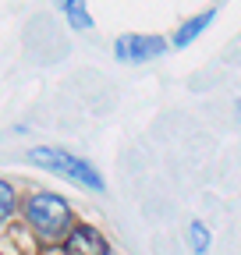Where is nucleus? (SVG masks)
<instances>
[{
  "label": "nucleus",
  "mask_w": 241,
  "mask_h": 255,
  "mask_svg": "<svg viewBox=\"0 0 241 255\" xmlns=\"http://www.w3.org/2000/svg\"><path fill=\"white\" fill-rule=\"evenodd\" d=\"M209 245H213V238H209V227H206L202 220H192V223H188V248H192V255H206Z\"/></svg>",
  "instance_id": "obj_6"
},
{
  "label": "nucleus",
  "mask_w": 241,
  "mask_h": 255,
  "mask_svg": "<svg viewBox=\"0 0 241 255\" xmlns=\"http://www.w3.org/2000/svg\"><path fill=\"white\" fill-rule=\"evenodd\" d=\"M28 159H32L36 167L50 170V174H64V177H71V181H78V184H85V188H93V191H103V188H107V184H103V174L89 163V159H82V156H75V152L39 145V149L28 152Z\"/></svg>",
  "instance_id": "obj_2"
},
{
  "label": "nucleus",
  "mask_w": 241,
  "mask_h": 255,
  "mask_svg": "<svg viewBox=\"0 0 241 255\" xmlns=\"http://www.w3.org/2000/svg\"><path fill=\"white\" fill-rule=\"evenodd\" d=\"M234 114H238V121H241V100H238V107H234Z\"/></svg>",
  "instance_id": "obj_10"
},
{
  "label": "nucleus",
  "mask_w": 241,
  "mask_h": 255,
  "mask_svg": "<svg viewBox=\"0 0 241 255\" xmlns=\"http://www.w3.org/2000/svg\"><path fill=\"white\" fill-rule=\"evenodd\" d=\"M114 57H117V60H128V36L114 43Z\"/></svg>",
  "instance_id": "obj_9"
},
{
  "label": "nucleus",
  "mask_w": 241,
  "mask_h": 255,
  "mask_svg": "<svg viewBox=\"0 0 241 255\" xmlns=\"http://www.w3.org/2000/svg\"><path fill=\"white\" fill-rule=\"evenodd\" d=\"M25 220L43 241H60L71 234V206L53 195V191H39V195H28L25 202Z\"/></svg>",
  "instance_id": "obj_1"
},
{
  "label": "nucleus",
  "mask_w": 241,
  "mask_h": 255,
  "mask_svg": "<svg viewBox=\"0 0 241 255\" xmlns=\"http://www.w3.org/2000/svg\"><path fill=\"white\" fill-rule=\"evenodd\" d=\"M14 206H18V199H14V188H11V181H0V223H4V220H11Z\"/></svg>",
  "instance_id": "obj_8"
},
{
  "label": "nucleus",
  "mask_w": 241,
  "mask_h": 255,
  "mask_svg": "<svg viewBox=\"0 0 241 255\" xmlns=\"http://www.w3.org/2000/svg\"><path fill=\"white\" fill-rule=\"evenodd\" d=\"M213 18H217V7H209V11H202V14H195V18H188L185 25H181L177 32H174V50H185V46H192L202 32L213 25Z\"/></svg>",
  "instance_id": "obj_4"
},
{
  "label": "nucleus",
  "mask_w": 241,
  "mask_h": 255,
  "mask_svg": "<svg viewBox=\"0 0 241 255\" xmlns=\"http://www.w3.org/2000/svg\"><path fill=\"white\" fill-rule=\"evenodd\" d=\"M60 11L68 14V21L78 28V32H85V28H93V18L85 14V7L82 4H75V0H68V4H60Z\"/></svg>",
  "instance_id": "obj_7"
},
{
  "label": "nucleus",
  "mask_w": 241,
  "mask_h": 255,
  "mask_svg": "<svg viewBox=\"0 0 241 255\" xmlns=\"http://www.w3.org/2000/svg\"><path fill=\"white\" fill-rule=\"evenodd\" d=\"M64 255H110V245L96 227L78 223V227H71V234L64 238Z\"/></svg>",
  "instance_id": "obj_3"
},
{
  "label": "nucleus",
  "mask_w": 241,
  "mask_h": 255,
  "mask_svg": "<svg viewBox=\"0 0 241 255\" xmlns=\"http://www.w3.org/2000/svg\"><path fill=\"white\" fill-rule=\"evenodd\" d=\"M167 53V39L160 36H128V60L142 64V60H153Z\"/></svg>",
  "instance_id": "obj_5"
}]
</instances>
